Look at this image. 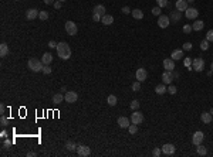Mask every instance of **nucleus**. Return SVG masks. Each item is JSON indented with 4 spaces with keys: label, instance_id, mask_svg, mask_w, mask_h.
I'll list each match as a JSON object with an SVG mask.
<instances>
[{
    "label": "nucleus",
    "instance_id": "nucleus-1",
    "mask_svg": "<svg viewBox=\"0 0 213 157\" xmlns=\"http://www.w3.org/2000/svg\"><path fill=\"white\" fill-rule=\"evenodd\" d=\"M57 54L61 60H68L71 57V48L67 42H58L57 44Z\"/></svg>",
    "mask_w": 213,
    "mask_h": 157
},
{
    "label": "nucleus",
    "instance_id": "nucleus-2",
    "mask_svg": "<svg viewBox=\"0 0 213 157\" xmlns=\"http://www.w3.org/2000/svg\"><path fill=\"white\" fill-rule=\"evenodd\" d=\"M27 67H29V69L33 71V72H40L44 65H43L41 61H39V60H36V58H32V60H29Z\"/></svg>",
    "mask_w": 213,
    "mask_h": 157
},
{
    "label": "nucleus",
    "instance_id": "nucleus-3",
    "mask_svg": "<svg viewBox=\"0 0 213 157\" xmlns=\"http://www.w3.org/2000/svg\"><path fill=\"white\" fill-rule=\"evenodd\" d=\"M192 68L196 72H202L203 69H205V60H202V58H195L192 61Z\"/></svg>",
    "mask_w": 213,
    "mask_h": 157
},
{
    "label": "nucleus",
    "instance_id": "nucleus-4",
    "mask_svg": "<svg viewBox=\"0 0 213 157\" xmlns=\"http://www.w3.org/2000/svg\"><path fill=\"white\" fill-rule=\"evenodd\" d=\"M65 31H67V34H68V35H75V34H77V31H78V28H77V24H75L74 21H71V20L65 21Z\"/></svg>",
    "mask_w": 213,
    "mask_h": 157
},
{
    "label": "nucleus",
    "instance_id": "nucleus-5",
    "mask_svg": "<svg viewBox=\"0 0 213 157\" xmlns=\"http://www.w3.org/2000/svg\"><path fill=\"white\" fill-rule=\"evenodd\" d=\"M77 154L81 157H87L91 154V149L88 146H85V144H80V146H77Z\"/></svg>",
    "mask_w": 213,
    "mask_h": 157
},
{
    "label": "nucleus",
    "instance_id": "nucleus-6",
    "mask_svg": "<svg viewBox=\"0 0 213 157\" xmlns=\"http://www.w3.org/2000/svg\"><path fill=\"white\" fill-rule=\"evenodd\" d=\"M185 16H186V19H189V20H195V19H198L199 11H198V9H195V7H188V9L185 10Z\"/></svg>",
    "mask_w": 213,
    "mask_h": 157
},
{
    "label": "nucleus",
    "instance_id": "nucleus-7",
    "mask_svg": "<svg viewBox=\"0 0 213 157\" xmlns=\"http://www.w3.org/2000/svg\"><path fill=\"white\" fill-rule=\"evenodd\" d=\"M203 139H205V135H203L202 132H195L193 136H192V143L195 146H199V144L203 143Z\"/></svg>",
    "mask_w": 213,
    "mask_h": 157
},
{
    "label": "nucleus",
    "instance_id": "nucleus-8",
    "mask_svg": "<svg viewBox=\"0 0 213 157\" xmlns=\"http://www.w3.org/2000/svg\"><path fill=\"white\" fill-rule=\"evenodd\" d=\"M135 78H137V81H139V82H144V81L148 78L146 69H145V68H138L137 72H135Z\"/></svg>",
    "mask_w": 213,
    "mask_h": 157
},
{
    "label": "nucleus",
    "instance_id": "nucleus-9",
    "mask_svg": "<svg viewBox=\"0 0 213 157\" xmlns=\"http://www.w3.org/2000/svg\"><path fill=\"white\" fill-rule=\"evenodd\" d=\"M64 99H65V102H68V104H74V102H77V99H78V95H77V92L67 91L65 95H64Z\"/></svg>",
    "mask_w": 213,
    "mask_h": 157
},
{
    "label": "nucleus",
    "instance_id": "nucleus-10",
    "mask_svg": "<svg viewBox=\"0 0 213 157\" xmlns=\"http://www.w3.org/2000/svg\"><path fill=\"white\" fill-rule=\"evenodd\" d=\"M131 122L135 123V125L142 123V122H144V115H142L141 112H138V110H134V113L131 115Z\"/></svg>",
    "mask_w": 213,
    "mask_h": 157
},
{
    "label": "nucleus",
    "instance_id": "nucleus-11",
    "mask_svg": "<svg viewBox=\"0 0 213 157\" xmlns=\"http://www.w3.org/2000/svg\"><path fill=\"white\" fill-rule=\"evenodd\" d=\"M160 150H162V153H163V154H166V156H172V154L175 153L176 147L173 146L172 143H166V144H163V146H162Z\"/></svg>",
    "mask_w": 213,
    "mask_h": 157
},
{
    "label": "nucleus",
    "instance_id": "nucleus-12",
    "mask_svg": "<svg viewBox=\"0 0 213 157\" xmlns=\"http://www.w3.org/2000/svg\"><path fill=\"white\" fill-rule=\"evenodd\" d=\"M169 24H170V19H169V17H168V16L160 14L159 19H158V26H159L160 28H166Z\"/></svg>",
    "mask_w": 213,
    "mask_h": 157
},
{
    "label": "nucleus",
    "instance_id": "nucleus-13",
    "mask_svg": "<svg viewBox=\"0 0 213 157\" xmlns=\"http://www.w3.org/2000/svg\"><path fill=\"white\" fill-rule=\"evenodd\" d=\"M172 81H173V74H172V71H165V72L162 74V82L165 85H170Z\"/></svg>",
    "mask_w": 213,
    "mask_h": 157
},
{
    "label": "nucleus",
    "instance_id": "nucleus-14",
    "mask_svg": "<svg viewBox=\"0 0 213 157\" xmlns=\"http://www.w3.org/2000/svg\"><path fill=\"white\" fill-rule=\"evenodd\" d=\"M117 123L119 127H122V129H128L129 127V125H131V120L128 119V117H125V116H119L117 120Z\"/></svg>",
    "mask_w": 213,
    "mask_h": 157
},
{
    "label": "nucleus",
    "instance_id": "nucleus-15",
    "mask_svg": "<svg viewBox=\"0 0 213 157\" xmlns=\"http://www.w3.org/2000/svg\"><path fill=\"white\" fill-rule=\"evenodd\" d=\"M163 68H165V71H173L175 69V61L172 58H165L163 60Z\"/></svg>",
    "mask_w": 213,
    "mask_h": 157
},
{
    "label": "nucleus",
    "instance_id": "nucleus-16",
    "mask_svg": "<svg viewBox=\"0 0 213 157\" xmlns=\"http://www.w3.org/2000/svg\"><path fill=\"white\" fill-rule=\"evenodd\" d=\"M39 13L40 11L37 10V9H29V10L26 11V17H27V20H34L36 17H39Z\"/></svg>",
    "mask_w": 213,
    "mask_h": 157
},
{
    "label": "nucleus",
    "instance_id": "nucleus-17",
    "mask_svg": "<svg viewBox=\"0 0 213 157\" xmlns=\"http://www.w3.org/2000/svg\"><path fill=\"white\" fill-rule=\"evenodd\" d=\"M175 7H176V10L185 11L186 9H188V1H186V0H176Z\"/></svg>",
    "mask_w": 213,
    "mask_h": 157
},
{
    "label": "nucleus",
    "instance_id": "nucleus-18",
    "mask_svg": "<svg viewBox=\"0 0 213 157\" xmlns=\"http://www.w3.org/2000/svg\"><path fill=\"white\" fill-rule=\"evenodd\" d=\"M170 58H172L173 61L182 60V58H183V50H173L172 54H170Z\"/></svg>",
    "mask_w": 213,
    "mask_h": 157
},
{
    "label": "nucleus",
    "instance_id": "nucleus-19",
    "mask_svg": "<svg viewBox=\"0 0 213 157\" xmlns=\"http://www.w3.org/2000/svg\"><path fill=\"white\" fill-rule=\"evenodd\" d=\"M200 119H202V122L203 123H210L212 122V119H213V116L210 112H202V115H200Z\"/></svg>",
    "mask_w": 213,
    "mask_h": 157
},
{
    "label": "nucleus",
    "instance_id": "nucleus-20",
    "mask_svg": "<svg viewBox=\"0 0 213 157\" xmlns=\"http://www.w3.org/2000/svg\"><path fill=\"white\" fill-rule=\"evenodd\" d=\"M51 61H53V55H51L50 52H44V54H43V58H41V63L44 64V65H50Z\"/></svg>",
    "mask_w": 213,
    "mask_h": 157
},
{
    "label": "nucleus",
    "instance_id": "nucleus-21",
    "mask_svg": "<svg viewBox=\"0 0 213 157\" xmlns=\"http://www.w3.org/2000/svg\"><path fill=\"white\" fill-rule=\"evenodd\" d=\"M101 23H102L104 26H111V24L114 23V17H112L111 14H105V16H102Z\"/></svg>",
    "mask_w": 213,
    "mask_h": 157
},
{
    "label": "nucleus",
    "instance_id": "nucleus-22",
    "mask_svg": "<svg viewBox=\"0 0 213 157\" xmlns=\"http://www.w3.org/2000/svg\"><path fill=\"white\" fill-rule=\"evenodd\" d=\"M155 92H156L158 95H163L165 92H168V88H166V85L162 82V84H159V85H156V86H155Z\"/></svg>",
    "mask_w": 213,
    "mask_h": 157
},
{
    "label": "nucleus",
    "instance_id": "nucleus-23",
    "mask_svg": "<svg viewBox=\"0 0 213 157\" xmlns=\"http://www.w3.org/2000/svg\"><path fill=\"white\" fill-rule=\"evenodd\" d=\"M131 14H132V17L137 19V20H142V19H144V11L139 10V9H134V10L131 11Z\"/></svg>",
    "mask_w": 213,
    "mask_h": 157
},
{
    "label": "nucleus",
    "instance_id": "nucleus-24",
    "mask_svg": "<svg viewBox=\"0 0 213 157\" xmlns=\"http://www.w3.org/2000/svg\"><path fill=\"white\" fill-rule=\"evenodd\" d=\"M203 27H205V23L202 20H196L193 24H192V28L195 30V31H200L203 30Z\"/></svg>",
    "mask_w": 213,
    "mask_h": 157
},
{
    "label": "nucleus",
    "instance_id": "nucleus-25",
    "mask_svg": "<svg viewBox=\"0 0 213 157\" xmlns=\"http://www.w3.org/2000/svg\"><path fill=\"white\" fill-rule=\"evenodd\" d=\"M9 54V45L6 42H1L0 44V57H6Z\"/></svg>",
    "mask_w": 213,
    "mask_h": 157
},
{
    "label": "nucleus",
    "instance_id": "nucleus-26",
    "mask_svg": "<svg viewBox=\"0 0 213 157\" xmlns=\"http://www.w3.org/2000/svg\"><path fill=\"white\" fill-rule=\"evenodd\" d=\"M94 13L99 14V16H105V7L102 4H97L95 7H94Z\"/></svg>",
    "mask_w": 213,
    "mask_h": 157
},
{
    "label": "nucleus",
    "instance_id": "nucleus-27",
    "mask_svg": "<svg viewBox=\"0 0 213 157\" xmlns=\"http://www.w3.org/2000/svg\"><path fill=\"white\" fill-rule=\"evenodd\" d=\"M181 17H182L181 11H179V10H175V11H172V13H170V17H169V19H172L173 21H179V20H181Z\"/></svg>",
    "mask_w": 213,
    "mask_h": 157
},
{
    "label": "nucleus",
    "instance_id": "nucleus-28",
    "mask_svg": "<svg viewBox=\"0 0 213 157\" xmlns=\"http://www.w3.org/2000/svg\"><path fill=\"white\" fill-rule=\"evenodd\" d=\"M107 102H108V105L109 106H115L118 102V99H117V96L115 95H109L108 98H107Z\"/></svg>",
    "mask_w": 213,
    "mask_h": 157
},
{
    "label": "nucleus",
    "instance_id": "nucleus-29",
    "mask_svg": "<svg viewBox=\"0 0 213 157\" xmlns=\"http://www.w3.org/2000/svg\"><path fill=\"white\" fill-rule=\"evenodd\" d=\"M196 153H198L199 156H206V154H207V150H206V147L205 146L199 144V146L196 147Z\"/></svg>",
    "mask_w": 213,
    "mask_h": 157
},
{
    "label": "nucleus",
    "instance_id": "nucleus-30",
    "mask_svg": "<svg viewBox=\"0 0 213 157\" xmlns=\"http://www.w3.org/2000/svg\"><path fill=\"white\" fill-rule=\"evenodd\" d=\"M64 101V95L63 94H55L53 95V102L54 104H61Z\"/></svg>",
    "mask_w": 213,
    "mask_h": 157
},
{
    "label": "nucleus",
    "instance_id": "nucleus-31",
    "mask_svg": "<svg viewBox=\"0 0 213 157\" xmlns=\"http://www.w3.org/2000/svg\"><path fill=\"white\" fill-rule=\"evenodd\" d=\"M128 132H129L131 135H137V133H138V125H135V123L129 125V127H128Z\"/></svg>",
    "mask_w": 213,
    "mask_h": 157
},
{
    "label": "nucleus",
    "instance_id": "nucleus-32",
    "mask_svg": "<svg viewBox=\"0 0 213 157\" xmlns=\"http://www.w3.org/2000/svg\"><path fill=\"white\" fill-rule=\"evenodd\" d=\"M65 147H67L68 150H75V149H77V144H75L74 142H71V140H68V142L65 143Z\"/></svg>",
    "mask_w": 213,
    "mask_h": 157
},
{
    "label": "nucleus",
    "instance_id": "nucleus-33",
    "mask_svg": "<svg viewBox=\"0 0 213 157\" xmlns=\"http://www.w3.org/2000/svg\"><path fill=\"white\" fill-rule=\"evenodd\" d=\"M129 108H131L132 110H137V109L139 108V102L137 101V99H134V101H132V102L129 104Z\"/></svg>",
    "mask_w": 213,
    "mask_h": 157
},
{
    "label": "nucleus",
    "instance_id": "nucleus-34",
    "mask_svg": "<svg viewBox=\"0 0 213 157\" xmlns=\"http://www.w3.org/2000/svg\"><path fill=\"white\" fill-rule=\"evenodd\" d=\"M207 48H209V41H207V40L200 41V50H202V51H206Z\"/></svg>",
    "mask_w": 213,
    "mask_h": 157
},
{
    "label": "nucleus",
    "instance_id": "nucleus-35",
    "mask_svg": "<svg viewBox=\"0 0 213 157\" xmlns=\"http://www.w3.org/2000/svg\"><path fill=\"white\" fill-rule=\"evenodd\" d=\"M192 31H193V28H192L191 24H185V26H183V33H185V34H191Z\"/></svg>",
    "mask_w": 213,
    "mask_h": 157
},
{
    "label": "nucleus",
    "instance_id": "nucleus-36",
    "mask_svg": "<svg viewBox=\"0 0 213 157\" xmlns=\"http://www.w3.org/2000/svg\"><path fill=\"white\" fill-rule=\"evenodd\" d=\"M192 48H193L192 42H185V44H183V47H182V50H183V51H191Z\"/></svg>",
    "mask_w": 213,
    "mask_h": 157
},
{
    "label": "nucleus",
    "instance_id": "nucleus-37",
    "mask_svg": "<svg viewBox=\"0 0 213 157\" xmlns=\"http://www.w3.org/2000/svg\"><path fill=\"white\" fill-rule=\"evenodd\" d=\"M39 17H40V20H47V19H48V13L43 10L39 13Z\"/></svg>",
    "mask_w": 213,
    "mask_h": 157
},
{
    "label": "nucleus",
    "instance_id": "nucleus-38",
    "mask_svg": "<svg viewBox=\"0 0 213 157\" xmlns=\"http://www.w3.org/2000/svg\"><path fill=\"white\" fill-rule=\"evenodd\" d=\"M43 74H46V75H48V74H51V71H53V69H51V67H50V65H44V67H43Z\"/></svg>",
    "mask_w": 213,
    "mask_h": 157
},
{
    "label": "nucleus",
    "instance_id": "nucleus-39",
    "mask_svg": "<svg viewBox=\"0 0 213 157\" xmlns=\"http://www.w3.org/2000/svg\"><path fill=\"white\" fill-rule=\"evenodd\" d=\"M139 89H141V82H139V81L134 82V84H132V91H134V92H138Z\"/></svg>",
    "mask_w": 213,
    "mask_h": 157
},
{
    "label": "nucleus",
    "instance_id": "nucleus-40",
    "mask_svg": "<svg viewBox=\"0 0 213 157\" xmlns=\"http://www.w3.org/2000/svg\"><path fill=\"white\" fill-rule=\"evenodd\" d=\"M156 3H158V6H159L160 9H163V7L168 6V0H156Z\"/></svg>",
    "mask_w": 213,
    "mask_h": 157
},
{
    "label": "nucleus",
    "instance_id": "nucleus-41",
    "mask_svg": "<svg viewBox=\"0 0 213 157\" xmlns=\"http://www.w3.org/2000/svg\"><path fill=\"white\" fill-rule=\"evenodd\" d=\"M176 91H178V89H176L175 85H169V86H168V92H169L170 95H175L176 94Z\"/></svg>",
    "mask_w": 213,
    "mask_h": 157
},
{
    "label": "nucleus",
    "instance_id": "nucleus-42",
    "mask_svg": "<svg viewBox=\"0 0 213 157\" xmlns=\"http://www.w3.org/2000/svg\"><path fill=\"white\" fill-rule=\"evenodd\" d=\"M192 61H193V60H191L189 57H186V58H183V64H185V67H186V68H189V67H191V65H192Z\"/></svg>",
    "mask_w": 213,
    "mask_h": 157
},
{
    "label": "nucleus",
    "instance_id": "nucleus-43",
    "mask_svg": "<svg viewBox=\"0 0 213 157\" xmlns=\"http://www.w3.org/2000/svg\"><path fill=\"white\" fill-rule=\"evenodd\" d=\"M0 123H1V126H3V127H6V126L9 125V120H7V117H4V116L1 115V117H0Z\"/></svg>",
    "mask_w": 213,
    "mask_h": 157
},
{
    "label": "nucleus",
    "instance_id": "nucleus-44",
    "mask_svg": "<svg viewBox=\"0 0 213 157\" xmlns=\"http://www.w3.org/2000/svg\"><path fill=\"white\" fill-rule=\"evenodd\" d=\"M206 40L209 42H213V30H209L207 34H206Z\"/></svg>",
    "mask_w": 213,
    "mask_h": 157
},
{
    "label": "nucleus",
    "instance_id": "nucleus-45",
    "mask_svg": "<svg viewBox=\"0 0 213 157\" xmlns=\"http://www.w3.org/2000/svg\"><path fill=\"white\" fill-rule=\"evenodd\" d=\"M151 13L153 14V16H160V7L158 6V7H153L152 10H151Z\"/></svg>",
    "mask_w": 213,
    "mask_h": 157
},
{
    "label": "nucleus",
    "instance_id": "nucleus-46",
    "mask_svg": "<svg viewBox=\"0 0 213 157\" xmlns=\"http://www.w3.org/2000/svg\"><path fill=\"white\" fill-rule=\"evenodd\" d=\"M101 19H102V16H99V14H97V13H92V20L94 21H101Z\"/></svg>",
    "mask_w": 213,
    "mask_h": 157
},
{
    "label": "nucleus",
    "instance_id": "nucleus-47",
    "mask_svg": "<svg viewBox=\"0 0 213 157\" xmlns=\"http://www.w3.org/2000/svg\"><path fill=\"white\" fill-rule=\"evenodd\" d=\"M160 153H162V150H160V149H158V147H155V149H153V151H152V154H153L155 157L160 156Z\"/></svg>",
    "mask_w": 213,
    "mask_h": 157
},
{
    "label": "nucleus",
    "instance_id": "nucleus-48",
    "mask_svg": "<svg viewBox=\"0 0 213 157\" xmlns=\"http://www.w3.org/2000/svg\"><path fill=\"white\" fill-rule=\"evenodd\" d=\"M131 11H132V10H131L128 6H124V7H122V13H124V14H129Z\"/></svg>",
    "mask_w": 213,
    "mask_h": 157
},
{
    "label": "nucleus",
    "instance_id": "nucleus-49",
    "mask_svg": "<svg viewBox=\"0 0 213 157\" xmlns=\"http://www.w3.org/2000/svg\"><path fill=\"white\" fill-rule=\"evenodd\" d=\"M3 146H4V149H10V146H11V142H10V140H4V143H3Z\"/></svg>",
    "mask_w": 213,
    "mask_h": 157
},
{
    "label": "nucleus",
    "instance_id": "nucleus-50",
    "mask_svg": "<svg viewBox=\"0 0 213 157\" xmlns=\"http://www.w3.org/2000/svg\"><path fill=\"white\" fill-rule=\"evenodd\" d=\"M48 47H50V48H57V42L55 41H48Z\"/></svg>",
    "mask_w": 213,
    "mask_h": 157
},
{
    "label": "nucleus",
    "instance_id": "nucleus-51",
    "mask_svg": "<svg viewBox=\"0 0 213 157\" xmlns=\"http://www.w3.org/2000/svg\"><path fill=\"white\" fill-rule=\"evenodd\" d=\"M54 9H61V1L57 0V1L54 3Z\"/></svg>",
    "mask_w": 213,
    "mask_h": 157
},
{
    "label": "nucleus",
    "instance_id": "nucleus-52",
    "mask_svg": "<svg viewBox=\"0 0 213 157\" xmlns=\"http://www.w3.org/2000/svg\"><path fill=\"white\" fill-rule=\"evenodd\" d=\"M0 113H1V115L4 113V105H0Z\"/></svg>",
    "mask_w": 213,
    "mask_h": 157
},
{
    "label": "nucleus",
    "instance_id": "nucleus-53",
    "mask_svg": "<svg viewBox=\"0 0 213 157\" xmlns=\"http://www.w3.org/2000/svg\"><path fill=\"white\" fill-rule=\"evenodd\" d=\"M27 156H29V157H34V156H36V153H34V151H29V153H27Z\"/></svg>",
    "mask_w": 213,
    "mask_h": 157
},
{
    "label": "nucleus",
    "instance_id": "nucleus-54",
    "mask_svg": "<svg viewBox=\"0 0 213 157\" xmlns=\"http://www.w3.org/2000/svg\"><path fill=\"white\" fill-rule=\"evenodd\" d=\"M44 3L46 4H51V3H54V0H44Z\"/></svg>",
    "mask_w": 213,
    "mask_h": 157
},
{
    "label": "nucleus",
    "instance_id": "nucleus-55",
    "mask_svg": "<svg viewBox=\"0 0 213 157\" xmlns=\"http://www.w3.org/2000/svg\"><path fill=\"white\" fill-rule=\"evenodd\" d=\"M172 74H173V78H179V74L175 72V71H172Z\"/></svg>",
    "mask_w": 213,
    "mask_h": 157
},
{
    "label": "nucleus",
    "instance_id": "nucleus-56",
    "mask_svg": "<svg viewBox=\"0 0 213 157\" xmlns=\"http://www.w3.org/2000/svg\"><path fill=\"white\" fill-rule=\"evenodd\" d=\"M210 69H212V72H213V61H212V64H210Z\"/></svg>",
    "mask_w": 213,
    "mask_h": 157
},
{
    "label": "nucleus",
    "instance_id": "nucleus-57",
    "mask_svg": "<svg viewBox=\"0 0 213 157\" xmlns=\"http://www.w3.org/2000/svg\"><path fill=\"white\" fill-rule=\"evenodd\" d=\"M186 1H189V3H193V1H195V0H186Z\"/></svg>",
    "mask_w": 213,
    "mask_h": 157
},
{
    "label": "nucleus",
    "instance_id": "nucleus-58",
    "mask_svg": "<svg viewBox=\"0 0 213 157\" xmlns=\"http://www.w3.org/2000/svg\"><path fill=\"white\" fill-rule=\"evenodd\" d=\"M210 113H212V115H213V108H212V109H210Z\"/></svg>",
    "mask_w": 213,
    "mask_h": 157
},
{
    "label": "nucleus",
    "instance_id": "nucleus-59",
    "mask_svg": "<svg viewBox=\"0 0 213 157\" xmlns=\"http://www.w3.org/2000/svg\"><path fill=\"white\" fill-rule=\"evenodd\" d=\"M58 1H61V3H63V1H65V0H58Z\"/></svg>",
    "mask_w": 213,
    "mask_h": 157
},
{
    "label": "nucleus",
    "instance_id": "nucleus-60",
    "mask_svg": "<svg viewBox=\"0 0 213 157\" xmlns=\"http://www.w3.org/2000/svg\"><path fill=\"white\" fill-rule=\"evenodd\" d=\"M16 1H19V0H16Z\"/></svg>",
    "mask_w": 213,
    "mask_h": 157
},
{
    "label": "nucleus",
    "instance_id": "nucleus-61",
    "mask_svg": "<svg viewBox=\"0 0 213 157\" xmlns=\"http://www.w3.org/2000/svg\"><path fill=\"white\" fill-rule=\"evenodd\" d=\"M212 122H213V119H212Z\"/></svg>",
    "mask_w": 213,
    "mask_h": 157
}]
</instances>
